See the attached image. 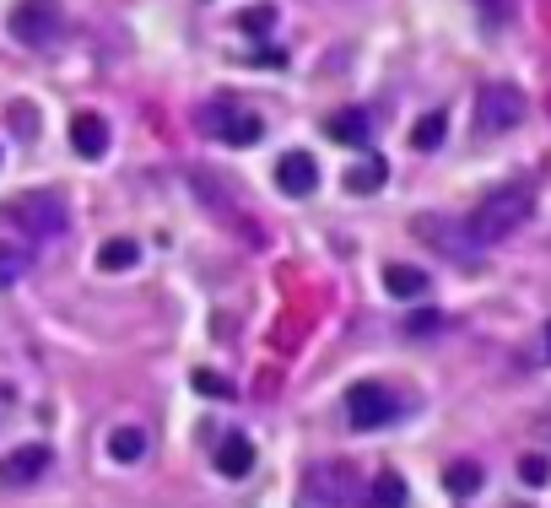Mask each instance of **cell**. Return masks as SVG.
Returning <instances> with one entry per match:
<instances>
[{"label":"cell","instance_id":"6da1fadb","mask_svg":"<svg viewBox=\"0 0 551 508\" xmlns=\"http://www.w3.org/2000/svg\"><path fill=\"white\" fill-rule=\"evenodd\" d=\"M530 211H535V195L524 190V184H503V190H492V195L465 217L470 249H492V244H503V238H514L519 227L530 222Z\"/></svg>","mask_w":551,"mask_h":508},{"label":"cell","instance_id":"7a4b0ae2","mask_svg":"<svg viewBox=\"0 0 551 508\" xmlns=\"http://www.w3.org/2000/svg\"><path fill=\"white\" fill-rule=\"evenodd\" d=\"M190 190H195L200 200H206V211H217V222H227L238 238H249V244H260V238H265V227L244 211V195H238L233 184L222 179V173L195 168V173H190Z\"/></svg>","mask_w":551,"mask_h":508},{"label":"cell","instance_id":"3957f363","mask_svg":"<svg viewBox=\"0 0 551 508\" xmlns=\"http://www.w3.org/2000/svg\"><path fill=\"white\" fill-rule=\"evenodd\" d=\"M6 222L17 227V233H28L33 244H44V238H60L65 222H71V211H65L60 195H11L6 200Z\"/></svg>","mask_w":551,"mask_h":508},{"label":"cell","instance_id":"277c9868","mask_svg":"<svg viewBox=\"0 0 551 508\" xmlns=\"http://www.w3.org/2000/svg\"><path fill=\"white\" fill-rule=\"evenodd\" d=\"M6 28L17 33V44L49 49L60 38V28H65V6H60V0H17L11 17H6Z\"/></svg>","mask_w":551,"mask_h":508},{"label":"cell","instance_id":"5b68a950","mask_svg":"<svg viewBox=\"0 0 551 508\" xmlns=\"http://www.w3.org/2000/svg\"><path fill=\"white\" fill-rule=\"evenodd\" d=\"M400 417V395L389 390L379 379H357L352 390H346V422L357 427V433H373V427H389Z\"/></svg>","mask_w":551,"mask_h":508},{"label":"cell","instance_id":"8992f818","mask_svg":"<svg viewBox=\"0 0 551 508\" xmlns=\"http://www.w3.org/2000/svg\"><path fill=\"white\" fill-rule=\"evenodd\" d=\"M524 114H530V98H524L514 82H487L476 92V119H481V130H492V136L524 125Z\"/></svg>","mask_w":551,"mask_h":508},{"label":"cell","instance_id":"52a82bcc","mask_svg":"<svg viewBox=\"0 0 551 508\" xmlns=\"http://www.w3.org/2000/svg\"><path fill=\"white\" fill-rule=\"evenodd\" d=\"M200 125L222 146H260V136H265V119L254 109H238V103H211V109L200 114Z\"/></svg>","mask_w":551,"mask_h":508},{"label":"cell","instance_id":"ba28073f","mask_svg":"<svg viewBox=\"0 0 551 508\" xmlns=\"http://www.w3.org/2000/svg\"><path fill=\"white\" fill-rule=\"evenodd\" d=\"M55 465V454H49V444H22L11 454H0V487H33L38 476Z\"/></svg>","mask_w":551,"mask_h":508},{"label":"cell","instance_id":"9c48e42d","mask_svg":"<svg viewBox=\"0 0 551 508\" xmlns=\"http://www.w3.org/2000/svg\"><path fill=\"white\" fill-rule=\"evenodd\" d=\"M308 487H314L319 503H352L357 498V471L346 460H325L308 471Z\"/></svg>","mask_w":551,"mask_h":508},{"label":"cell","instance_id":"30bf717a","mask_svg":"<svg viewBox=\"0 0 551 508\" xmlns=\"http://www.w3.org/2000/svg\"><path fill=\"white\" fill-rule=\"evenodd\" d=\"M276 190L281 195H314L319 190V163L314 152H287L276 163Z\"/></svg>","mask_w":551,"mask_h":508},{"label":"cell","instance_id":"8fae6325","mask_svg":"<svg viewBox=\"0 0 551 508\" xmlns=\"http://www.w3.org/2000/svg\"><path fill=\"white\" fill-rule=\"evenodd\" d=\"M384 292H395L400 303H416V298H427V292H433V282H427L422 265L389 260V265H384Z\"/></svg>","mask_w":551,"mask_h":508},{"label":"cell","instance_id":"7c38bea8","mask_svg":"<svg viewBox=\"0 0 551 508\" xmlns=\"http://www.w3.org/2000/svg\"><path fill=\"white\" fill-rule=\"evenodd\" d=\"M325 136L341 141V146H368L373 119H368V109H335V114L325 119Z\"/></svg>","mask_w":551,"mask_h":508},{"label":"cell","instance_id":"4fadbf2b","mask_svg":"<svg viewBox=\"0 0 551 508\" xmlns=\"http://www.w3.org/2000/svg\"><path fill=\"white\" fill-rule=\"evenodd\" d=\"M71 146L87 157V163H92V157H103V152H109V119H103V114H76L71 119Z\"/></svg>","mask_w":551,"mask_h":508},{"label":"cell","instance_id":"5bb4252c","mask_svg":"<svg viewBox=\"0 0 551 508\" xmlns=\"http://www.w3.org/2000/svg\"><path fill=\"white\" fill-rule=\"evenodd\" d=\"M217 471L227 476V481H244L249 471H254V444L244 433H227L222 444H217Z\"/></svg>","mask_w":551,"mask_h":508},{"label":"cell","instance_id":"9a60e30c","mask_svg":"<svg viewBox=\"0 0 551 508\" xmlns=\"http://www.w3.org/2000/svg\"><path fill=\"white\" fill-rule=\"evenodd\" d=\"M384 179H389V163H384V157H362L357 168H346V190H352V195L384 190Z\"/></svg>","mask_w":551,"mask_h":508},{"label":"cell","instance_id":"2e32d148","mask_svg":"<svg viewBox=\"0 0 551 508\" xmlns=\"http://www.w3.org/2000/svg\"><path fill=\"white\" fill-rule=\"evenodd\" d=\"M109 454H114L119 465H136L141 454H146V427H136V422L114 427V433H109Z\"/></svg>","mask_w":551,"mask_h":508},{"label":"cell","instance_id":"e0dca14e","mask_svg":"<svg viewBox=\"0 0 551 508\" xmlns=\"http://www.w3.org/2000/svg\"><path fill=\"white\" fill-rule=\"evenodd\" d=\"M481 481H487V471H481L476 460H454L449 471H443V487H449L454 498H476V492H481Z\"/></svg>","mask_w":551,"mask_h":508},{"label":"cell","instance_id":"ac0fdd59","mask_svg":"<svg viewBox=\"0 0 551 508\" xmlns=\"http://www.w3.org/2000/svg\"><path fill=\"white\" fill-rule=\"evenodd\" d=\"M136 260H141V244H136V238H109V244L98 249V271H109V276L130 271Z\"/></svg>","mask_w":551,"mask_h":508},{"label":"cell","instance_id":"d6986e66","mask_svg":"<svg viewBox=\"0 0 551 508\" xmlns=\"http://www.w3.org/2000/svg\"><path fill=\"white\" fill-rule=\"evenodd\" d=\"M28 265H33V249H22V244H0V292H11L28 276Z\"/></svg>","mask_w":551,"mask_h":508},{"label":"cell","instance_id":"ffe728a7","mask_svg":"<svg viewBox=\"0 0 551 508\" xmlns=\"http://www.w3.org/2000/svg\"><path fill=\"white\" fill-rule=\"evenodd\" d=\"M443 136H449V114H422V119H416V130H411V146H416V152H438Z\"/></svg>","mask_w":551,"mask_h":508},{"label":"cell","instance_id":"44dd1931","mask_svg":"<svg viewBox=\"0 0 551 508\" xmlns=\"http://www.w3.org/2000/svg\"><path fill=\"white\" fill-rule=\"evenodd\" d=\"M373 508H406V476L400 471L373 476Z\"/></svg>","mask_w":551,"mask_h":508},{"label":"cell","instance_id":"7402d4cb","mask_svg":"<svg viewBox=\"0 0 551 508\" xmlns=\"http://www.w3.org/2000/svg\"><path fill=\"white\" fill-rule=\"evenodd\" d=\"M519 481H524V487H546V481H551V460H546V454H524V460H519Z\"/></svg>","mask_w":551,"mask_h":508},{"label":"cell","instance_id":"603a6c76","mask_svg":"<svg viewBox=\"0 0 551 508\" xmlns=\"http://www.w3.org/2000/svg\"><path fill=\"white\" fill-rule=\"evenodd\" d=\"M238 28H244V33H254V38H265V33L276 28V6H249Z\"/></svg>","mask_w":551,"mask_h":508},{"label":"cell","instance_id":"cb8c5ba5","mask_svg":"<svg viewBox=\"0 0 551 508\" xmlns=\"http://www.w3.org/2000/svg\"><path fill=\"white\" fill-rule=\"evenodd\" d=\"M195 390H200V395H217V400H233V395H238L233 384H227L222 373H211V368H195Z\"/></svg>","mask_w":551,"mask_h":508},{"label":"cell","instance_id":"d4e9b609","mask_svg":"<svg viewBox=\"0 0 551 508\" xmlns=\"http://www.w3.org/2000/svg\"><path fill=\"white\" fill-rule=\"evenodd\" d=\"M438 330H443V314L438 309H416L406 319V336H438Z\"/></svg>","mask_w":551,"mask_h":508},{"label":"cell","instance_id":"484cf974","mask_svg":"<svg viewBox=\"0 0 551 508\" xmlns=\"http://www.w3.org/2000/svg\"><path fill=\"white\" fill-rule=\"evenodd\" d=\"M11 119H17V136H33V109H28V103H17Z\"/></svg>","mask_w":551,"mask_h":508},{"label":"cell","instance_id":"4316f807","mask_svg":"<svg viewBox=\"0 0 551 508\" xmlns=\"http://www.w3.org/2000/svg\"><path fill=\"white\" fill-rule=\"evenodd\" d=\"M11 406H17V390H11V384H6V379H0V417H6V411H11Z\"/></svg>","mask_w":551,"mask_h":508},{"label":"cell","instance_id":"83f0119b","mask_svg":"<svg viewBox=\"0 0 551 508\" xmlns=\"http://www.w3.org/2000/svg\"><path fill=\"white\" fill-rule=\"evenodd\" d=\"M546 357H551V325H546Z\"/></svg>","mask_w":551,"mask_h":508}]
</instances>
